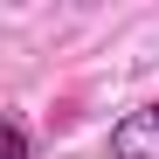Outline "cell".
Returning <instances> with one entry per match:
<instances>
[{"mask_svg":"<svg viewBox=\"0 0 159 159\" xmlns=\"http://www.w3.org/2000/svg\"><path fill=\"white\" fill-rule=\"evenodd\" d=\"M7 159H28V125L7 118Z\"/></svg>","mask_w":159,"mask_h":159,"instance_id":"7a4b0ae2","label":"cell"},{"mask_svg":"<svg viewBox=\"0 0 159 159\" xmlns=\"http://www.w3.org/2000/svg\"><path fill=\"white\" fill-rule=\"evenodd\" d=\"M111 159H159V104H139L111 125Z\"/></svg>","mask_w":159,"mask_h":159,"instance_id":"6da1fadb","label":"cell"}]
</instances>
